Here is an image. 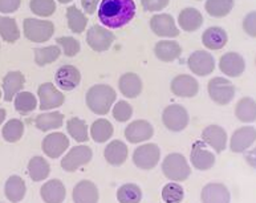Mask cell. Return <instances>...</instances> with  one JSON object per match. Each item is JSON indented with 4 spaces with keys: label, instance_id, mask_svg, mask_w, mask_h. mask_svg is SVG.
<instances>
[{
    "label": "cell",
    "instance_id": "11a10c76",
    "mask_svg": "<svg viewBox=\"0 0 256 203\" xmlns=\"http://www.w3.org/2000/svg\"><path fill=\"white\" fill-rule=\"evenodd\" d=\"M2 96H3V94H2V89H0V98H2Z\"/></svg>",
    "mask_w": 256,
    "mask_h": 203
},
{
    "label": "cell",
    "instance_id": "bcb514c9",
    "mask_svg": "<svg viewBox=\"0 0 256 203\" xmlns=\"http://www.w3.org/2000/svg\"><path fill=\"white\" fill-rule=\"evenodd\" d=\"M113 117L118 122H128L133 116V106L128 101H118L113 105Z\"/></svg>",
    "mask_w": 256,
    "mask_h": 203
},
{
    "label": "cell",
    "instance_id": "603a6c76",
    "mask_svg": "<svg viewBox=\"0 0 256 203\" xmlns=\"http://www.w3.org/2000/svg\"><path fill=\"white\" fill-rule=\"evenodd\" d=\"M26 84V77L20 70H11L3 78V98L6 102L14 101L15 96L22 92Z\"/></svg>",
    "mask_w": 256,
    "mask_h": 203
},
{
    "label": "cell",
    "instance_id": "7402d4cb",
    "mask_svg": "<svg viewBox=\"0 0 256 203\" xmlns=\"http://www.w3.org/2000/svg\"><path fill=\"white\" fill-rule=\"evenodd\" d=\"M73 203H98L100 192L94 182L88 180H80L73 188Z\"/></svg>",
    "mask_w": 256,
    "mask_h": 203
},
{
    "label": "cell",
    "instance_id": "5b68a950",
    "mask_svg": "<svg viewBox=\"0 0 256 203\" xmlns=\"http://www.w3.org/2000/svg\"><path fill=\"white\" fill-rule=\"evenodd\" d=\"M208 96L218 105H228L235 97V85L226 77H214L207 85Z\"/></svg>",
    "mask_w": 256,
    "mask_h": 203
},
{
    "label": "cell",
    "instance_id": "e575fe53",
    "mask_svg": "<svg viewBox=\"0 0 256 203\" xmlns=\"http://www.w3.org/2000/svg\"><path fill=\"white\" fill-rule=\"evenodd\" d=\"M66 22H68L69 30L73 34H82L86 30L88 19L82 11H80L76 6H70L66 10Z\"/></svg>",
    "mask_w": 256,
    "mask_h": 203
},
{
    "label": "cell",
    "instance_id": "f546056e",
    "mask_svg": "<svg viewBox=\"0 0 256 203\" xmlns=\"http://www.w3.org/2000/svg\"><path fill=\"white\" fill-rule=\"evenodd\" d=\"M178 24L184 32L198 31L203 24V16L196 8L188 7L182 10L178 15Z\"/></svg>",
    "mask_w": 256,
    "mask_h": 203
},
{
    "label": "cell",
    "instance_id": "f6af8a7d",
    "mask_svg": "<svg viewBox=\"0 0 256 203\" xmlns=\"http://www.w3.org/2000/svg\"><path fill=\"white\" fill-rule=\"evenodd\" d=\"M56 42L58 44V46H62V54L66 58H74L81 50L80 42L72 36H62L56 40Z\"/></svg>",
    "mask_w": 256,
    "mask_h": 203
},
{
    "label": "cell",
    "instance_id": "ac0fdd59",
    "mask_svg": "<svg viewBox=\"0 0 256 203\" xmlns=\"http://www.w3.org/2000/svg\"><path fill=\"white\" fill-rule=\"evenodd\" d=\"M154 136L153 125L146 120H136L125 128V138L130 144H141L149 141Z\"/></svg>",
    "mask_w": 256,
    "mask_h": 203
},
{
    "label": "cell",
    "instance_id": "ffe728a7",
    "mask_svg": "<svg viewBox=\"0 0 256 203\" xmlns=\"http://www.w3.org/2000/svg\"><path fill=\"white\" fill-rule=\"evenodd\" d=\"M202 203H230L231 192L224 184L220 182H210L203 186L200 192Z\"/></svg>",
    "mask_w": 256,
    "mask_h": 203
},
{
    "label": "cell",
    "instance_id": "30bf717a",
    "mask_svg": "<svg viewBox=\"0 0 256 203\" xmlns=\"http://www.w3.org/2000/svg\"><path fill=\"white\" fill-rule=\"evenodd\" d=\"M38 109L42 112H50L58 109L65 102V97L54 84L44 82L38 86Z\"/></svg>",
    "mask_w": 256,
    "mask_h": 203
},
{
    "label": "cell",
    "instance_id": "d6a6232c",
    "mask_svg": "<svg viewBox=\"0 0 256 203\" xmlns=\"http://www.w3.org/2000/svg\"><path fill=\"white\" fill-rule=\"evenodd\" d=\"M235 116L243 124H252L256 121V101L251 97H243L235 106Z\"/></svg>",
    "mask_w": 256,
    "mask_h": 203
},
{
    "label": "cell",
    "instance_id": "ab89813d",
    "mask_svg": "<svg viewBox=\"0 0 256 203\" xmlns=\"http://www.w3.org/2000/svg\"><path fill=\"white\" fill-rule=\"evenodd\" d=\"M15 109L20 114H30L38 106V98L31 92H19L14 98Z\"/></svg>",
    "mask_w": 256,
    "mask_h": 203
},
{
    "label": "cell",
    "instance_id": "f1b7e54d",
    "mask_svg": "<svg viewBox=\"0 0 256 203\" xmlns=\"http://www.w3.org/2000/svg\"><path fill=\"white\" fill-rule=\"evenodd\" d=\"M4 194L10 202L19 203L24 200L27 194V186L22 176H11L6 180L4 184Z\"/></svg>",
    "mask_w": 256,
    "mask_h": 203
},
{
    "label": "cell",
    "instance_id": "db71d44e",
    "mask_svg": "<svg viewBox=\"0 0 256 203\" xmlns=\"http://www.w3.org/2000/svg\"><path fill=\"white\" fill-rule=\"evenodd\" d=\"M58 2L62 4H68V3H72L73 0H58Z\"/></svg>",
    "mask_w": 256,
    "mask_h": 203
},
{
    "label": "cell",
    "instance_id": "f5cc1de1",
    "mask_svg": "<svg viewBox=\"0 0 256 203\" xmlns=\"http://www.w3.org/2000/svg\"><path fill=\"white\" fill-rule=\"evenodd\" d=\"M6 117H7V110L3 106H0V125H3Z\"/></svg>",
    "mask_w": 256,
    "mask_h": 203
},
{
    "label": "cell",
    "instance_id": "4fadbf2b",
    "mask_svg": "<svg viewBox=\"0 0 256 203\" xmlns=\"http://www.w3.org/2000/svg\"><path fill=\"white\" fill-rule=\"evenodd\" d=\"M188 66L196 76H208L215 70V58L207 50H195L188 56Z\"/></svg>",
    "mask_w": 256,
    "mask_h": 203
},
{
    "label": "cell",
    "instance_id": "7c38bea8",
    "mask_svg": "<svg viewBox=\"0 0 256 203\" xmlns=\"http://www.w3.org/2000/svg\"><path fill=\"white\" fill-rule=\"evenodd\" d=\"M256 142V128L247 125L234 132L230 138V150L235 154H244Z\"/></svg>",
    "mask_w": 256,
    "mask_h": 203
},
{
    "label": "cell",
    "instance_id": "836d02e7",
    "mask_svg": "<svg viewBox=\"0 0 256 203\" xmlns=\"http://www.w3.org/2000/svg\"><path fill=\"white\" fill-rule=\"evenodd\" d=\"M114 128L105 118H98L90 126V138L96 144H104L109 141V138L113 137Z\"/></svg>",
    "mask_w": 256,
    "mask_h": 203
},
{
    "label": "cell",
    "instance_id": "e0dca14e",
    "mask_svg": "<svg viewBox=\"0 0 256 203\" xmlns=\"http://www.w3.org/2000/svg\"><path fill=\"white\" fill-rule=\"evenodd\" d=\"M170 89L174 96L182 98H192L199 92V82L194 76L190 74H178L172 78Z\"/></svg>",
    "mask_w": 256,
    "mask_h": 203
},
{
    "label": "cell",
    "instance_id": "681fc988",
    "mask_svg": "<svg viewBox=\"0 0 256 203\" xmlns=\"http://www.w3.org/2000/svg\"><path fill=\"white\" fill-rule=\"evenodd\" d=\"M22 0H0V12L2 14H14L20 8Z\"/></svg>",
    "mask_w": 256,
    "mask_h": 203
},
{
    "label": "cell",
    "instance_id": "7bdbcfd3",
    "mask_svg": "<svg viewBox=\"0 0 256 203\" xmlns=\"http://www.w3.org/2000/svg\"><path fill=\"white\" fill-rule=\"evenodd\" d=\"M184 198V188L180 182H168L162 188V200L164 203H180Z\"/></svg>",
    "mask_w": 256,
    "mask_h": 203
},
{
    "label": "cell",
    "instance_id": "484cf974",
    "mask_svg": "<svg viewBox=\"0 0 256 203\" xmlns=\"http://www.w3.org/2000/svg\"><path fill=\"white\" fill-rule=\"evenodd\" d=\"M118 88L120 92L122 93V96H125L126 98H136L141 94L144 85H142L141 77L138 74L128 72L120 77Z\"/></svg>",
    "mask_w": 256,
    "mask_h": 203
},
{
    "label": "cell",
    "instance_id": "d4e9b609",
    "mask_svg": "<svg viewBox=\"0 0 256 203\" xmlns=\"http://www.w3.org/2000/svg\"><path fill=\"white\" fill-rule=\"evenodd\" d=\"M40 196L46 203H62L66 196V188L60 180H50L40 188Z\"/></svg>",
    "mask_w": 256,
    "mask_h": 203
},
{
    "label": "cell",
    "instance_id": "6da1fadb",
    "mask_svg": "<svg viewBox=\"0 0 256 203\" xmlns=\"http://www.w3.org/2000/svg\"><path fill=\"white\" fill-rule=\"evenodd\" d=\"M134 0H101L98 6V19L104 27L117 30L132 22L136 16Z\"/></svg>",
    "mask_w": 256,
    "mask_h": 203
},
{
    "label": "cell",
    "instance_id": "4dcf8cb0",
    "mask_svg": "<svg viewBox=\"0 0 256 203\" xmlns=\"http://www.w3.org/2000/svg\"><path fill=\"white\" fill-rule=\"evenodd\" d=\"M34 125L38 130L50 132L54 129H58L64 125V114L60 112H46L38 114L34 120Z\"/></svg>",
    "mask_w": 256,
    "mask_h": 203
},
{
    "label": "cell",
    "instance_id": "2e32d148",
    "mask_svg": "<svg viewBox=\"0 0 256 203\" xmlns=\"http://www.w3.org/2000/svg\"><path fill=\"white\" fill-rule=\"evenodd\" d=\"M150 28L160 38H172L180 34V28L176 27V20L168 14H157L150 20Z\"/></svg>",
    "mask_w": 256,
    "mask_h": 203
},
{
    "label": "cell",
    "instance_id": "5bb4252c",
    "mask_svg": "<svg viewBox=\"0 0 256 203\" xmlns=\"http://www.w3.org/2000/svg\"><path fill=\"white\" fill-rule=\"evenodd\" d=\"M69 148V138L62 132H54L46 136L42 142V153L48 158H60Z\"/></svg>",
    "mask_w": 256,
    "mask_h": 203
},
{
    "label": "cell",
    "instance_id": "816d5d0a",
    "mask_svg": "<svg viewBox=\"0 0 256 203\" xmlns=\"http://www.w3.org/2000/svg\"><path fill=\"white\" fill-rule=\"evenodd\" d=\"M244 160L246 162H247V165L251 166L252 169L256 170V145L246 152Z\"/></svg>",
    "mask_w": 256,
    "mask_h": 203
},
{
    "label": "cell",
    "instance_id": "3957f363",
    "mask_svg": "<svg viewBox=\"0 0 256 203\" xmlns=\"http://www.w3.org/2000/svg\"><path fill=\"white\" fill-rule=\"evenodd\" d=\"M162 172L172 182H184L192 174V168L184 154L170 153L162 161Z\"/></svg>",
    "mask_w": 256,
    "mask_h": 203
},
{
    "label": "cell",
    "instance_id": "1f68e13d",
    "mask_svg": "<svg viewBox=\"0 0 256 203\" xmlns=\"http://www.w3.org/2000/svg\"><path fill=\"white\" fill-rule=\"evenodd\" d=\"M50 174V162L42 156H34L28 162V176L34 182L46 180Z\"/></svg>",
    "mask_w": 256,
    "mask_h": 203
},
{
    "label": "cell",
    "instance_id": "cb8c5ba5",
    "mask_svg": "<svg viewBox=\"0 0 256 203\" xmlns=\"http://www.w3.org/2000/svg\"><path fill=\"white\" fill-rule=\"evenodd\" d=\"M129 156V150H128V145L121 140H113L106 145L105 150H104V157L106 160L109 165L122 166L128 160Z\"/></svg>",
    "mask_w": 256,
    "mask_h": 203
},
{
    "label": "cell",
    "instance_id": "7dc6e473",
    "mask_svg": "<svg viewBox=\"0 0 256 203\" xmlns=\"http://www.w3.org/2000/svg\"><path fill=\"white\" fill-rule=\"evenodd\" d=\"M243 30L250 38H256V11L248 12L243 19Z\"/></svg>",
    "mask_w": 256,
    "mask_h": 203
},
{
    "label": "cell",
    "instance_id": "8d00e7d4",
    "mask_svg": "<svg viewBox=\"0 0 256 203\" xmlns=\"http://www.w3.org/2000/svg\"><path fill=\"white\" fill-rule=\"evenodd\" d=\"M66 130H68V134L76 142L84 144L89 140L88 125L84 120L78 118V117H72V118L68 120Z\"/></svg>",
    "mask_w": 256,
    "mask_h": 203
},
{
    "label": "cell",
    "instance_id": "d6986e66",
    "mask_svg": "<svg viewBox=\"0 0 256 203\" xmlns=\"http://www.w3.org/2000/svg\"><path fill=\"white\" fill-rule=\"evenodd\" d=\"M219 69L227 77H240L246 70V60L238 52H227L219 60Z\"/></svg>",
    "mask_w": 256,
    "mask_h": 203
},
{
    "label": "cell",
    "instance_id": "74e56055",
    "mask_svg": "<svg viewBox=\"0 0 256 203\" xmlns=\"http://www.w3.org/2000/svg\"><path fill=\"white\" fill-rule=\"evenodd\" d=\"M235 0H206L204 8L207 14L216 19H222L232 11Z\"/></svg>",
    "mask_w": 256,
    "mask_h": 203
},
{
    "label": "cell",
    "instance_id": "60d3db41",
    "mask_svg": "<svg viewBox=\"0 0 256 203\" xmlns=\"http://www.w3.org/2000/svg\"><path fill=\"white\" fill-rule=\"evenodd\" d=\"M60 54H62V48L58 46L36 48L34 50V62L38 66H46L56 62L60 58Z\"/></svg>",
    "mask_w": 256,
    "mask_h": 203
},
{
    "label": "cell",
    "instance_id": "f35d334b",
    "mask_svg": "<svg viewBox=\"0 0 256 203\" xmlns=\"http://www.w3.org/2000/svg\"><path fill=\"white\" fill-rule=\"evenodd\" d=\"M142 190L136 184H125L120 186L117 190V200L120 203H141L142 200Z\"/></svg>",
    "mask_w": 256,
    "mask_h": 203
},
{
    "label": "cell",
    "instance_id": "9f6ffc18",
    "mask_svg": "<svg viewBox=\"0 0 256 203\" xmlns=\"http://www.w3.org/2000/svg\"><path fill=\"white\" fill-rule=\"evenodd\" d=\"M198 2H200V0H198Z\"/></svg>",
    "mask_w": 256,
    "mask_h": 203
},
{
    "label": "cell",
    "instance_id": "83f0119b",
    "mask_svg": "<svg viewBox=\"0 0 256 203\" xmlns=\"http://www.w3.org/2000/svg\"><path fill=\"white\" fill-rule=\"evenodd\" d=\"M154 54L160 62H172L180 58L182 54V48L174 40H160L154 46Z\"/></svg>",
    "mask_w": 256,
    "mask_h": 203
},
{
    "label": "cell",
    "instance_id": "7a4b0ae2",
    "mask_svg": "<svg viewBox=\"0 0 256 203\" xmlns=\"http://www.w3.org/2000/svg\"><path fill=\"white\" fill-rule=\"evenodd\" d=\"M116 98H117V94L110 85L97 84L89 88L85 96V102L94 114L105 116L113 108Z\"/></svg>",
    "mask_w": 256,
    "mask_h": 203
},
{
    "label": "cell",
    "instance_id": "9c48e42d",
    "mask_svg": "<svg viewBox=\"0 0 256 203\" xmlns=\"http://www.w3.org/2000/svg\"><path fill=\"white\" fill-rule=\"evenodd\" d=\"M190 162L194 166V169L199 170V172H207L215 166L216 157H215L214 152L210 150V148L202 140H198L192 146Z\"/></svg>",
    "mask_w": 256,
    "mask_h": 203
},
{
    "label": "cell",
    "instance_id": "44dd1931",
    "mask_svg": "<svg viewBox=\"0 0 256 203\" xmlns=\"http://www.w3.org/2000/svg\"><path fill=\"white\" fill-rule=\"evenodd\" d=\"M54 81L58 88L69 92L80 85L81 73L74 66H62L56 70Z\"/></svg>",
    "mask_w": 256,
    "mask_h": 203
},
{
    "label": "cell",
    "instance_id": "d590c367",
    "mask_svg": "<svg viewBox=\"0 0 256 203\" xmlns=\"http://www.w3.org/2000/svg\"><path fill=\"white\" fill-rule=\"evenodd\" d=\"M24 134V122L19 118L8 120L7 122L4 124L3 129H2V136L6 142L10 144H15L20 141Z\"/></svg>",
    "mask_w": 256,
    "mask_h": 203
},
{
    "label": "cell",
    "instance_id": "9a60e30c",
    "mask_svg": "<svg viewBox=\"0 0 256 203\" xmlns=\"http://www.w3.org/2000/svg\"><path fill=\"white\" fill-rule=\"evenodd\" d=\"M202 141L206 144L210 149L214 150V153L219 154L224 152L228 142V136L224 128L220 125H208L203 129Z\"/></svg>",
    "mask_w": 256,
    "mask_h": 203
},
{
    "label": "cell",
    "instance_id": "ba28073f",
    "mask_svg": "<svg viewBox=\"0 0 256 203\" xmlns=\"http://www.w3.org/2000/svg\"><path fill=\"white\" fill-rule=\"evenodd\" d=\"M160 149L157 144L140 145L133 153V164L141 170H152L160 164Z\"/></svg>",
    "mask_w": 256,
    "mask_h": 203
},
{
    "label": "cell",
    "instance_id": "ee69618b",
    "mask_svg": "<svg viewBox=\"0 0 256 203\" xmlns=\"http://www.w3.org/2000/svg\"><path fill=\"white\" fill-rule=\"evenodd\" d=\"M30 8L34 15L40 18H50L56 11V2L54 0H31Z\"/></svg>",
    "mask_w": 256,
    "mask_h": 203
},
{
    "label": "cell",
    "instance_id": "c3c4849f",
    "mask_svg": "<svg viewBox=\"0 0 256 203\" xmlns=\"http://www.w3.org/2000/svg\"><path fill=\"white\" fill-rule=\"evenodd\" d=\"M170 0H141L142 8L148 12L162 11L168 7Z\"/></svg>",
    "mask_w": 256,
    "mask_h": 203
},
{
    "label": "cell",
    "instance_id": "8992f818",
    "mask_svg": "<svg viewBox=\"0 0 256 203\" xmlns=\"http://www.w3.org/2000/svg\"><path fill=\"white\" fill-rule=\"evenodd\" d=\"M92 158L93 152L89 146L77 145L65 154L62 162H60V165H62V169L64 172H74L82 166L88 165L89 162L92 161Z\"/></svg>",
    "mask_w": 256,
    "mask_h": 203
},
{
    "label": "cell",
    "instance_id": "277c9868",
    "mask_svg": "<svg viewBox=\"0 0 256 203\" xmlns=\"http://www.w3.org/2000/svg\"><path fill=\"white\" fill-rule=\"evenodd\" d=\"M24 36L32 42H48L54 34V26L50 20L28 18L23 22Z\"/></svg>",
    "mask_w": 256,
    "mask_h": 203
},
{
    "label": "cell",
    "instance_id": "8fae6325",
    "mask_svg": "<svg viewBox=\"0 0 256 203\" xmlns=\"http://www.w3.org/2000/svg\"><path fill=\"white\" fill-rule=\"evenodd\" d=\"M116 36L113 32L109 31V28L102 26H93L86 32V42L94 52H105L113 46Z\"/></svg>",
    "mask_w": 256,
    "mask_h": 203
},
{
    "label": "cell",
    "instance_id": "4316f807",
    "mask_svg": "<svg viewBox=\"0 0 256 203\" xmlns=\"http://www.w3.org/2000/svg\"><path fill=\"white\" fill-rule=\"evenodd\" d=\"M203 46L210 50H219L228 42V34L222 27H210L202 34Z\"/></svg>",
    "mask_w": 256,
    "mask_h": 203
},
{
    "label": "cell",
    "instance_id": "f907efd6",
    "mask_svg": "<svg viewBox=\"0 0 256 203\" xmlns=\"http://www.w3.org/2000/svg\"><path fill=\"white\" fill-rule=\"evenodd\" d=\"M100 3L101 0H81V6L88 15H93L97 11Z\"/></svg>",
    "mask_w": 256,
    "mask_h": 203
},
{
    "label": "cell",
    "instance_id": "52a82bcc",
    "mask_svg": "<svg viewBox=\"0 0 256 203\" xmlns=\"http://www.w3.org/2000/svg\"><path fill=\"white\" fill-rule=\"evenodd\" d=\"M162 122L170 132H184L190 122V116L186 108L178 104H172L164 108L162 113Z\"/></svg>",
    "mask_w": 256,
    "mask_h": 203
},
{
    "label": "cell",
    "instance_id": "b9f144b4",
    "mask_svg": "<svg viewBox=\"0 0 256 203\" xmlns=\"http://www.w3.org/2000/svg\"><path fill=\"white\" fill-rule=\"evenodd\" d=\"M0 38L7 42H15L20 38V31L15 19L0 16Z\"/></svg>",
    "mask_w": 256,
    "mask_h": 203
}]
</instances>
